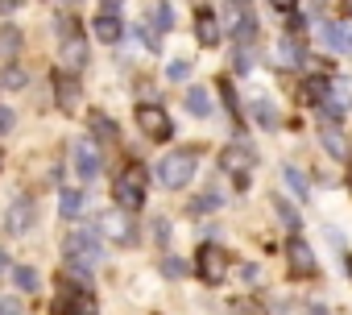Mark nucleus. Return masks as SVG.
Returning <instances> with one entry per match:
<instances>
[{"instance_id": "nucleus-37", "label": "nucleus", "mask_w": 352, "mask_h": 315, "mask_svg": "<svg viewBox=\"0 0 352 315\" xmlns=\"http://www.w3.org/2000/svg\"><path fill=\"white\" fill-rule=\"evenodd\" d=\"M13 120H17V116H13V108H0V133H9V129H13Z\"/></svg>"}, {"instance_id": "nucleus-12", "label": "nucleus", "mask_w": 352, "mask_h": 315, "mask_svg": "<svg viewBox=\"0 0 352 315\" xmlns=\"http://www.w3.org/2000/svg\"><path fill=\"white\" fill-rule=\"evenodd\" d=\"M327 91H331V96H323V104H327V112H331V116L352 108V79L336 75V79H327Z\"/></svg>"}, {"instance_id": "nucleus-14", "label": "nucleus", "mask_w": 352, "mask_h": 315, "mask_svg": "<svg viewBox=\"0 0 352 315\" xmlns=\"http://www.w3.org/2000/svg\"><path fill=\"white\" fill-rule=\"evenodd\" d=\"M5 228H9L13 237L30 232V228H34V199H17V204L9 208V216H5Z\"/></svg>"}, {"instance_id": "nucleus-26", "label": "nucleus", "mask_w": 352, "mask_h": 315, "mask_svg": "<svg viewBox=\"0 0 352 315\" xmlns=\"http://www.w3.org/2000/svg\"><path fill=\"white\" fill-rule=\"evenodd\" d=\"M174 30V9L170 5H153V34H170Z\"/></svg>"}, {"instance_id": "nucleus-42", "label": "nucleus", "mask_w": 352, "mask_h": 315, "mask_svg": "<svg viewBox=\"0 0 352 315\" xmlns=\"http://www.w3.org/2000/svg\"><path fill=\"white\" fill-rule=\"evenodd\" d=\"M344 9H348V17H352V0H344Z\"/></svg>"}, {"instance_id": "nucleus-16", "label": "nucleus", "mask_w": 352, "mask_h": 315, "mask_svg": "<svg viewBox=\"0 0 352 315\" xmlns=\"http://www.w3.org/2000/svg\"><path fill=\"white\" fill-rule=\"evenodd\" d=\"M290 270L294 274H302V278H311L315 274V253H311V245H302V241H290Z\"/></svg>"}, {"instance_id": "nucleus-20", "label": "nucleus", "mask_w": 352, "mask_h": 315, "mask_svg": "<svg viewBox=\"0 0 352 315\" xmlns=\"http://www.w3.org/2000/svg\"><path fill=\"white\" fill-rule=\"evenodd\" d=\"M17 50H21V30L0 25V58H17Z\"/></svg>"}, {"instance_id": "nucleus-9", "label": "nucleus", "mask_w": 352, "mask_h": 315, "mask_svg": "<svg viewBox=\"0 0 352 315\" xmlns=\"http://www.w3.org/2000/svg\"><path fill=\"white\" fill-rule=\"evenodd\" d=\"M228 30H232L236 42H253L257 25H253V13L245 9V0H232V5H228Z\"/></svg>"}, {"instance_id": "nucleus-5", "label": "nucleus", "mask_w": 352, "mask_h": 315, "mask_svg": "<svg viewBox=\"0 0 352 315\" xmlns=\"http://www.w3.org/2000/svg\"><path fill=\"white\" fill-rule=\"evenodd\" d=\"M54 311L58 315H100V303L83 286H63V294L54 298Z\"/></svg>"}, {"instance_id": "nucleus-24", "label": "nucleus", "mask_w": 352, "mask_h": 315, "mask_svg": "<svg viewBox=\"0 0 352 315\" xmlns=\"http://www.w3.org/2000/svg\"><path fill=\"white\" fill-rule=\"evenodd\" d=\"M253 120H257L261 129H278V108H274L270 100L257 96V100H253Z\"/></svg>"}, {"instance_id": "nucleus-44", "label": "nucleus", "mask_w": 352, "mask_h": 315, "mask_svg": "<svg viewBox=\"0 0 352 315\" xmlns=\"http://www.w3.org/2000/svg\"><path fill=\"white\" fill-rule=\"evenodd\" d=\"M0 166H5V153H0Z\"/></svg>"}, {"instance_id": "nucleus-40", "label": "nucleus", "mask_w": 352, "mask_h": 315, "mask_svg": "<svg viewBox=\"0 0 352 315\" xmlns=\"http://www.w3.org/2000/svg\"><path fill=\"white\" fill-rule=\"evenodd\" d=\"M307 315H327V311L323 307H307Z\"/></svg>"}, {"instance_id": "nucleus-41", "label": "nucleus", "mask_w": 352, "mask_h": 315, "mask_svg": "<svg viewBox=\"0 0 352 315\" xmlns=\"http://www.w3.org/2000/svg\"><path fill=\"white\" fill-rule=\"evenodd\" d=\"M0 9H13V0H0Z\"/></svg>"}, {"instance_id": "nucleus-43", "label": "nucleus", "mask_w": 352, "mask_h": 315, "mask_svg": "<svg viewBox=\"0 0 352 315\" xmlns=\"http://www.w3.org/2000/svg\"><path fill=\"white\" fill-rule=\"evenodd\" d=\"M348 278H352V253H348Z\"/></svg>"}, {"instance_id": "nucleus-13", "label": "nucleus", "mask_w": 352, "mask_h": 315, "mask_svg": "<svg viewBox=\"0 0 352 315\" xmlns=\"http://www.w3.org/2000/svg\"><path fill=\"white\" fill-rule=\"evenodd\" d=\"M319 42H323L327 50L352 54V21H340V25H323V30H319Z\"/></svg>"}, {"instance_id": "nucleus-30", "label": "nucleus", "mask_w": 352, "mask_h": 315, "mask_svg": "<svg viewBox=\"0 0 352 315\" xmlns=\"http://www.w3.org/2000/svg\"><path fill=\"white\" fill-rule=\"evenodd\" d=\"M274 208H278V216L286 220V228H298V224H302V220H298V212H294V208H290L282 195H274Z\"/></svg>"}, {"instance_id": "nucleus-28", "label": "nucleus", "mask_w": 352, "mask_h": 315, "mask_svg": "<svg viewBox=\"0 0 352 315\" xmlns=\"http://www.w3.org/2000/svg\"><path fill=\"white\" fill-rule=\"evenodd\" d=\"M13 282H17L21 290H38V270H30V265H17V270H13Z\"/></svg>"}, {"instance_id": "nucleus-27", "label": "nucleus", "mask_w": 352, "mask_h": 315, "mask_svg": "<svg viewBox=\"0 0 352 315\" xmlns=\"http://www.w3.org/2000/svg\"><path fill=\"white\" fill-rule=\"evenodd\" d=\"M91 133H96V137H104V141H112V137H116V124H112L104 112H91Z\"/></svg>"}, {"instance_id": "nucleus-3", "label": "nucleus", "mask_w": 352, "mask_h": 315, "mask_svg": "<svg viewBox=\"0 0 352 315\" xmlns=\"http://www.w3.org/2000/svg\"><path fill=\"white\" fill-rule=\"evenodd\" d=\"M191 175H195V153H191V149L166 153L162 162H157V179H162V187H170V191H183V187L191 183Z\"/></svg>"}, {"instance_id": "nucleus-4", "label": "nucleus", "mask_w": 352, "mask_h": 315, "mask_svg": "<svg viewBox=\"0 0 352 315\" xmlns=\"http://www.w3.org/2000/svg\"><path fill=\"white\" fill-rule=\"evenodd\" d=\"M253 166H257V149H253L249 141H232V145L224 149V171H232L236 187L249 183V171H253Z\"/></svg>"}, {"instance_id": "nucleus-8", "label": "nucleus", "mask_w": 352, "mask_h": 315, "mask_svg": "<svg viewBox=\"0 0 352 315\" xmlns=\"http://www.w3.org/2000/svg\"><path fill=\"white\" fill-rule=\"evenodd\" d=\"M71 158H75V175L83 179V183H91L96 175H100V149H96V141H87V137H79L75 145H71Z\"/></svg>"}, {"instance_id": "nucleus-32", "label": "nucleus", "mask_w": 352, "mask_h": 315, "mask_svg": "<svg viewBox=\"0 0 352 315\" xmlns=\"http://www.w3.org/2000/svg\"><path fill=\"white\" fill-rule=\"evenodd\" d=\"M162 274H166V278H183V274H187V265H183L179 257H166V261H162Z\"/></svg>"}, {"instance_id": "nucleus-33", "label": "nucleus", "mask_w": 352, "mask_h": 315, "mask_svg": "<svg viewBox=\"0 0 352 315\" xmlns=\"http://www.w3.org/2000/svg\"><path fill=\"white\" fill-rule=\"evenodd\" d=\"M5 83H9V87H25V71H21V67H9V71H5Z\"/></svg>"}, {"instance_id": "nucleus-1", "label": "nucleus", "mask_w": 352, "mask_h": 315, "mask_svg": "<svg viewBox=\"0 0 352 315\" xmlns=\"http://www.w3.org/2000/svg\"><path fill=\"white\" fill-rule=\"evenodd\" d=\"M100 261H104V249H100L96 228H83V232H75L67 241V265H71V274H83L87 278Z\"/></svg>"}, {"instance_id": "nucleus-15", "label": "nucleus", "mask_w": 352, "mask_h": 315, "mask_svg": "<svg viewBox=\"0 0 352 315\" xmlns=\"http://www.w3.org/2000/svg\"><path fill=\"white\" fill-rule=\"evenodd\" d=\"M54 100H58L63 112H75V108H79V83H75L71 71H63V75L54 79Z\"/></svg>"}, {"instance_id": "nucleus-25", "label": "nucleus", "mask_w": 352, "mask_h": 315, "mask_svg": "<svg viewBox=\"0 0 352 315\" xmlns=\"http://www.w3.org/2000/svg\"><path fill=\"white\" fill-rule=\"evenodd\" d=\"M282 179H286V187H290V195H294V199H307V195H311V191H307V175H302V171L282 166Z\"/></svg>"}, {"instance_id": "nucleus-21", "label": "nucleus", "mask_w": 352, "mask_h": 315, "mask_svg": "<svg viewBox=\"0 0 352 315\" xmlns=\"http://www.w3.org/2000/svg\"><path fill=\"white\" fill-rule=\"evenodd\" d=\"M319 141L331 149V158H348V141L340 137V129H336V124H323V129H319Z\"/></svg>"}, {"instance_id": "nucleus-18", "label": "nucleus", "mask_w": 352, "mask_h": 315, "mask_svg": "<svg viewBox=\"0 0 352 315\" xmlns=\"http://www.w3.org/2000/svg\"><path fill=\"white\" fill-rule=\"evenodd\" d=\"M83 208H87V191L67 187V191H63V199H58V212H63L67 220H75V216H83Z\"/></svg>"}, {"instance_id": "nucleus-11", "label": "nucleus", "mask_w": 352, "mask_h": 315, "mask_svg": "<svg viewBox=\"0 0 352 315\" xmlns=\"http://www.w3.org/2000/svg\"><path fill=\"white\" fill-rule=\"evenodd\" d=\"M58 58H63V71H83V67H87V42H83L79 34H67Z\"/></svg>"}, {"instance_id": "nucleus-19", "label": "nucleus", "mask_w": 352, "mask_h": 315, "mask_svg": "<svg viewBox=\"0 0 352 315\" xmlns=\"http://www.w3.org/2000/svg\"><path fill=\"white\" fill-rule=\"evenodd\" d=\"M195 38H199V46H216V42H220V21H216L212 13H199V21H195Z\"/></svg>"}, {"instance_id": "nucleus-7", "label": "nucleus", "mask_w": 352, "mask_h": 315, "mask_svg": "<svg viewBox=\"0 0 352 315\" xmlns=\"http://www.w3.org/2000/svg\"><path fill=\"white\" fill-rule=\"evenodd\" d=\"M195 270H199V278H204L208 286H216V282H224V274H228V253H224L220 245H204L199 257H195Z\"/></svg>"}, {"instance_id": "nucleus-17", "label": "nucleus", "mask_w": 352, "mask_h": 315, "mask_svg": "<svg viewBox=\"0 0 352 315\" xmlns=\"http://www.w3.org/2000/svg\"><path fill=\"white\" fill-rule=\"evenodd\" d=\"M96 38H100V42H108V46H112V42H120V38H124V21H120V17L100 13V17H96Z\"/></svg>"}, {"instance_id": "nucleus-29", "label": "nucleus", "mask_w": 352, "mask_h": 315, "mask_svg": "<svg viewBox=\"0 0 352 315\" xmlns=\"http://www.w3.org/2000/svg\"><path fill=\"white\" fill-rule=\"evenodd\" d=\"M302 96H307L311 104H323V96H327V79H307V87H302Z\"/></svg>"}, {"instance_id": "nucleus-45", "label": "nucleus", "mask_w": 352, "mask_h": 315, "mask_svg": "<svg viewBox=\"0 0 352 315\" xmlns=\"http://www.w3.org/2000/svg\"><path fill=\"white\" fill-rule=\"evenodd\" d=\"M348 187H352V175H348Z\"/></svg>"}, {"instance_id": "nucleus-34", "label": "nucleus", "mask_w": 352, "mask_h": 315, "mask_svg": "<svg viewBox=\"0 0 352 315\" xmlns=\"http://www.w3.org/2000/svg\"><path fill=\"white\" fill-rule=\"evenodd\" d=\"M0 315H25L17 298H0Z\"/></svg>"}, {"instance_id": "nucleus-39", "label": "nucleus", "mask_w": 352, "mask_h": 315, "mask_svg": "<svg viewBox=\"0 0 352 315\" xmlns=\"http://www.w3.org/2000/svg\"><path fill=\"white\" fill-rule=\"evenodd\" d=\"M5 270H9V253H5V249H0V274H5Z\"/></svg>"}, {"instance_id": "nucleus-23", "label": "nucleus", "mask_w": 352, "mask_h": 315, "mask_svg": "<svg viewBox=\"0 0 352 315\" xmlns=\"http://www.w3.org/2000/svg\"><path fill=\"white\" fill-rule=\"evenodd\" d=\"M187 112H191V116H208V112H212L208 87H191V91H187Z\"/></svg>"}, {"instance_id": "nucleus-38", "label": "nucleus", "mask_w": 352, "mask_h": 315, "mask_svg": "<svg viewBox=\"0 0 352 315\" xmlns=\"http://www.w3.org/2000/svg\"><path fill=\"white\" fill-rule=\"evenodd\" d=\"M270 5H274L278 13H294V9H298V0H270Z\"/></svg>"}, {"instance_id": "nucleus-10", "label": "nucleus", "mask_w": 352, "mask_h": 315, "mask_svg": "<svg viewBox=\"0 0 352 315\" xmlns=\"http://www.w3.org/2000/svg\"><path fill=\"white\" fill-rule=\"evenodd\" d=\"M100 232H104L108 241H116V245H129V241H133V220H129L124 212H104V216H100Z\"/></svg>"}, {"instance_id": "nucleus-2", "label": "nucleus", "mask_w": 352, "mask_h": 315, "mask_svg": "<svg viewBox=\"0 0 352 315\" xmlns=\"http://www.w3.org/2000/svg\"><path fill=\"white\" fill-rule=\"evenodd\" d=\"M145 187H149V175H145V166H141V162H133V166H124V171H120V179H116L112 195H116V204H120L124 212H137V208L145 204Z\"/></svg>"}, {"instance_id": "nucleus-36", "label": "nucleus", "mask_w": 352, "mask_h": 315, "mask_svg": "<svg viewBox=\"0 0 352 315\" xmlns=\"http://www.w3.org/2000/svg\"><path fill=\"white\" fill-rule=\"evenodd\" d=\"M153 237L166 245V241H170V224H166V220H153Z\"/></svg>"}, {"instance_id": "nucleus-31", "label": "nucleus", "mask_w": 352, "mask_h": 315, "mask_svg": "<svg viewBox=\"0 0 352 315\" xmlns=\"http://www.w3.org/2000/svg\"><path fill=\"white\" fill-rule=\"evenodd\" d=\"M166 75H170V79H174V83H179V79H187V75H191V63H187V58H174V63H170V71H166Z\"/></svg>"}, {"instance_id": "nucleus-22", "label": "nucleus", "mask_w": 352, "mask_h": 315, "mask_svg": "<svg viewBox=\"0 0 352 315\" xmlns=\"http://www.w3.org/2000/svg\"><path fill=\"white\" fill-rule=\"evenodd\" d=\"M278 58H282L286 67H302V58H307V54H302V42L282 38V42H278Z\"/></svg>"}, {"instance_id": "nucleus-6", "label": "nucleus", "mask_w": 352, "mask_h": 315, "mask_svg": "<svg viewBox=\"0 0 352 315\" xmlns=\"http://www.w3.org/2000/svg\"><path fill=\"white\" fill-rule=\"evenodd\" d=\"M137 124H141V133H145L149 141H170V133H174L166 108H157V104H141V108H137Z\"/></svg>"}, {"instance_id": "nucleus-35", "label": "nucleus", "mask_w": 352, "mask_h": 315, "mask_svg": "<svg viewBox=\"0 0 352 315\" xmlns=\"http://www.w3.org/2000/svg\"><path fill=\"white\" fill-rule=\"evenodd\" d=\"M236 71H241V75L253 71V54H249V50H236Z\"/></svg>"}]
</instances>
